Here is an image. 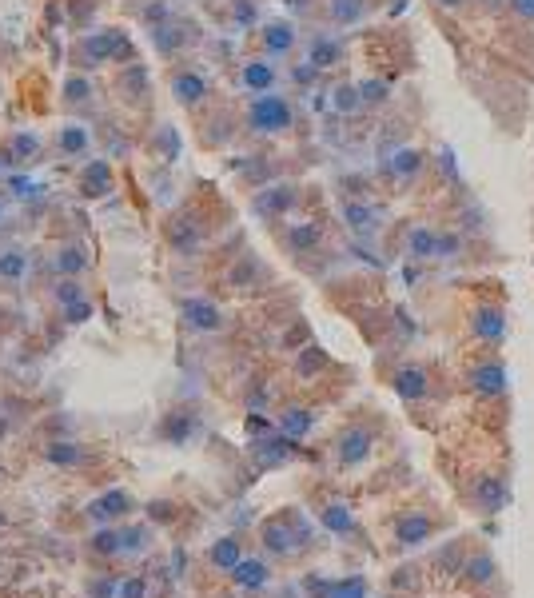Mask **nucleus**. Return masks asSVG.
<instances>
[{"mask_svg": "<svg viewBox=\"0 0 534 598\" xmlns=\"http://www.w3.org/2000/svg\"><path fill=\"white\" fill-rule=\"evenodd\" d=\"M291 120H295V112H291V104H287V96H275V92H260L252 104H248V124H252V132H264V136H279V132H287L291 128Z\"/></svg>", "mask_w": 534, "mask_h": 598, "instance_id": "obj_1", "label": "nucleus"}, {"mask_svg": "<svg viewBox=\"0 0 534 598\" xmlns=\"http://www.w3.org/2000/svg\"><path fill=\"white\" fill-rule=\"evenodd\" d=\"M339 216H343V224H347L355 236H363V240H371V236L383 228V208L371 204V200H343Z\"/></svg>", "mask_w": 534, "mask_h": 598, "instance_id": "obj_2", "label": "nucleus"}, {"mask_svg": "<svg viewBox=\"0 0 534 598\" xmlns=\"http://www.w3.org/2000/svg\"><path fill=\"white\" fill-rule=\"evenodd\" d=\"M375 447V435L367 427H347L339 439H335V463L339 467H359Z\"/></svg>", "mask_w": 534, "mask_h": 598, "instance_id": "obj_3", "label": "nucleus"}, {"mask_svg": "<svg viewBox=\"0 0 534 598\" xmlns=\"http://www.w3.org/2000/svg\"><path fill=\"white\" fill-rule=\"evenodd\" d=\"M311 543V531H295V527H287V523H279V519H271L264 523V547L271 555H279V559H287V555H295L299 547H307Z\"/></svg>", "mask_w": 534, "mask_h": 598, "instance_id": "obj_4", "label": "nucleus"}, {"mask_svg": "<svg viewBox=\"0 0 534 598\" xmlns=\"http://www.w3.org/2000/svg\"><path fill=\"white\" fill-rule=\"evenodd\" d=\"M391 387H395V395H399L403 403H423V399L431 395V375H427V367L407 363V367H399V371H395Z\"/></svg>", "mask_w": 534, "mask_h": 598, "instance_id": "obj_5", "label": "nucleus"}, {"mask_svg": "<svg viewBox=\"0 0 534 598\" xmlns=\"http://www.w3.org/2000/svg\"><path fill=\"white\" fill-rule=\"evenodd\" d=\"M423 168H427V156H423L419 148H395V152L383 160V172H387L395 184H411Z\"/></svg>", "mask_w": 534, "mask_h": 598, "instance_id": "obj_6", "label": "nucleus"}, {"mask_svg": "<svg viewBox=\"0 0 534 598\" xmlns=\"http://www.w3.org/2000/svg\"><path fill=\"white\" fill-rule=\"evenodd\" d=\"M471 335L483 343H503L507 339V311L503 307H475L471 311Z\"/></svg>", "mask_w": 534, "mask_h": 598, "instance_id": "obj_7", "label": "nucleus"}, {"mask_svg": "<svg viewBox=\"0 0 534 598\" xmlns=\"http://www.w3.org/2000/svg\"><path fill=\"white\" fill-rule=\"evenodd\" d=\"M407 260H415V264L439 260V228H427V224L411 228L407 232Z\"/></svg>", "mask_w": 534, "mask_h": 598, "instance_id": "obj_8", "label": "nucleus"}, {"mask_svg": "<svg viewBox=\"0 0 534 598\" xmlns=\"http://www.w3.org/2000/svg\"><path fill=\"white\" fill-rule=\"evenodd\" d=\"M507 499H511V491H507V479H503V475H483V479H475V503H479L487 515L503 511Z\"/></svg>", "mask_w": 534, "mask_h": 598, "instance_id": "obj_9", "label": "nucleus"}, {"mask_svg": "<svg viewBox=\"0 0 534 598\" xmlns=\"http://www.w3.org/2000/svg\"><path fill=\"white\" fill-rule=\"evenodd\" d=\"M184 323L192 327V331H216L220 323H224V315H220V307L212 303V299H188L184 303Z\"/></svg>", "mask_w": 534, "mask_h": 598, "instance_id": "obj_10", "label": "nucleus"}, {"mask_svg": "<svg viewBox=\"0 0 534 598\" xmlns=\"http://www.w3.org/2000/svg\"><path fill=\"white\" fill-rule=\"evenodd\" d=\"M260 44H264L267 56H287L295 48V28L287 20H267L260 28Z\"/></svg>", "mask_w": 534, "mask_h": 598, "instance_id": "obj_11", "label": "nucleus"}, {"mask_svg": "<svg viewBox=\"0 0 534 598\" xmlns=\"http://www.w3.org/2000/svg\"><path fill=\"white\" fill-rule=\"evenodd\" d=\"M395 539H399V547H423V543L431 539V519H427L423 511L403 515V519L395 523Z\"/></svg>", "mask_w": 534, "mask_h": 598, "instance_id": "obj_12", "label": "nucleus"}, {"mask_svg": "<svg viewBox=\"0 0 534 598\" xmlns=\"http://www.w3.org/2000/svg\"><path fill=\"white\" fill-rule=\"evenodd\" d=\"M339 60H343V40H335V36H315V40L307 44V64H311V68L327 72V68H335Z\"/></svg>", "mask_w": 534, "mask_h": 598, "instance_id": "obj_13", "label": "nucleus"}, {"mask_svg": "<svg viewBox=\"0 0 534 598\" xmlns=\"http://www.w3.org/2000/svg\"><path fill=\"white\" fill-rule=\"evenodd\" d=\"M275 80H279V72H275V64L271 60H248L244 68H240V84L248 88V92H271L275 88Z\"/></svg>", "mask_w": 534, "mask_h": 598, "instance_id": "obj_14", "label": "nucleus"}, {"mask_svg": "<svg viewBox=\"0 0 534 598\" xmlns=\"http://www.w3.org/2000/svg\"><path fill=\"white\" fill-rule=\"evenodd\" d=\"M471 387L479 395H503L507 391V367L503 363H479L471 371Z\"/></svg>", "mask_w": 534, "mask_h": 598, "instance_id": "obj_15", "label": "nucleus"}, {"mask_svg": "<svg viewBox=\"0 0 534 598\" xmlns=\"http://www.w3.org/2000/svg\"><path fill=\"white\" fill-rule=\"evenodd\" d=\"M232 579H236L240 591H264L267 583H271V567H267L264 559H240V567L232 571Z\"/></svg>", "mask_w": 534, "mask_h": 598, "instance_id": "obj_16", "label": "nucleus"}, {"mask_svg": "<svg viewBox=\"0 0 534 598\" xmlns=\"http://www.w3.org/2000/svg\"><path fill=\"white\" fill-rule=\"evenodd\" d=\"M291 204H295V188L291 184H275V188H264L256 196V212L260 216H283Z\"/></svg>", "mask_w": 534, "mask_h": 598, "instance_id": "obj_17", "label": "nucleus"}, {"mask_svg": "<svg viewBox=\"0 0 534 598\" xmlns=\"http://www.w3.org/2000/svg\"><path fill=\"white\" fill-rule=\"evenodd\" d=\"M128 507H132V499H128L124 491H104L100 499L88 503V515H92L96 523H108V519H120Z\"/></svg>", "mask_w": 534, "mask_h": 598, "instance_id": "obj_18", "label": "nucleus"}, {"mask_svg": "<svg viewBox=\"0 0 534 598\" xmlns=\"http://www.w3.org/2000/svg\"><path fill=\"white\" fill-rule=\"evenodd\" d=\"M367 0H327V20L335 24V28H351V24H359L363 16H367Z\"/></svg>", "mask_w": 534, "mask_h": 598, "instance_id": "obj_19", "label": "nucleus"}, {"mask_svg": "<svg viewBox=\"0 0 534 598\" xmlns=\"http://www.w3.org/2000/svg\"><path fill=\"white\" fill-rule=\"evenodd\" d=\"M172 92H176L180 104H196V100L208 92V80H204L200 72H176V76H172Z\"/></svg>", "mask_w": 534, "mask_h": 598, "instance_id": "obj_20", "label": "nucleus"}, {"mask_svg": "<svg viewBox=\"0 0 534 598\" xmlns=\"http://www.w3.org/2000/svg\"><path fill=\"white\" fill-rule=\"evenodd\" d=\"M208 559H212V567H216V571H228V575H232V571L240 567V559H244V547H240V539H232V535H228V539L212 543V555H208Z\"/></svg>", "mask_w": 534, "mask_h": 598, "instance_id": "obj_21", "label": "nucleus"}, {"mask_svg": "<svg viewBox=\"0 0 534 598\" xmlns=\"http://www.w3.org/2000/svg\"><path fill=\"white\" fill-rule=\"evenodd\" d=\"M311 427H315V415H311L307 407H291V411L279 415V431H283L287 439H303Z\"/></svg>", "mask_w": 534, "mask_h": 598, "instance_id": "obj_22", "label": "nucleus"}, {"mask_svg": "<svg viewBox=\"0 0 534 598\" xmlns=\"http://www.w3.org/2000/svg\"><path fill=\"white\" fill-rule=\"evenodd\" d=\"M319 519H323V527H327L331 535H351V531H355V515H351L347 503H327Z\"/></svg>", "mask_w": 534, "mask_h": 598, "instance_id": "obj_23", "label": "nucleus"}, {"mask_svg": "<svg viewBox=\"0 0 534 598\" xmlns=\"http://www.w3.org/2000/svg\"><path fill=\"white\" fill-rule=\"evenodd\" d=\"M88 52L100 60V56H124L128 52V40L120 32H108V36H92L88 40Z\"/></svg>", "mask_w": 534, "mask_h": 598, "instance_id": "obj_24", "label": "nucleus"}, {"mask_svg": "<svg viewBox=\"0 0 534 598\" xmlns=\"http://www.w3.org/2000/svg\"><path fill=\"white\" fill-rule=\"evenodd\" d=\"M315 244H319V224H291V232H287L291 252H311Z\"/></svg>", "mask_w": 534, "mask_h": 598, "instance_id": "obj_25", "label": "nucleus"}, {"mask_svg": "<svg viewBox=\"0 0 534 598\" xmlns=\"http://www.w3.org/2000/svg\"><path fill=\"white\" fill-rule=\"evenodd\" d=\"M463 575H467L471 583H479V587H483V583H491V579L499 575V567H495V559H491V555H471V559H467V567H463Z\"/></svg>", "mask_w": 534, "mask_h": 598, "instance_id": "obj_26", "label": "nucleus"}, {"mask_svg": "<svg viewBox=\"0 0 534 598\" xmlns=\"http://www.w3.org/2000/svg\"><path fill=\"white\" fill-rule=\"evenodd\" d=\"M359 96H363V108H379L391 100V84L387 80H359Z\"/></svg>", "mask_w": 534, "mask_h": 598, "instance_id": "obj_27", "label": "nucleus"}, {"mask_svg": "<svg viewBox=\"0 0 534 598\" xmlns=\"http://www.w3.org/2000/svg\"><path fill=\"white\" fill-rule=\"evenodd\" d=\"M331 108H335V112H359V108H363L359 84H339V88L331 92Z\"/></svg>", "mask_w": 534, "mask_h": 598, "instance_id": "obj_28", "label": "nucleus"}, {"mask_svg": "<svg viewBox=\"0 0 534 598\" xmlns=\"http://www.w3.org/2000/svg\"><path fill=\"white\" fill-rule=\"evenodd\" d=\"M44 459L60 463V467H76V463H84V451L76 443H52V447H44Z\"/></svg>", "mask_w": 534, "mask_h": 598, "instance_id": "obj_29", "label": "nucleus"}, {"mask_svg": "<svg viewBox=\"0 0 534 598\" xmlns=\"http://www.w3.org/2000/svg\"><path fill=\"white\" fill-rule=\"evenodd\" d=\"M323 598H367V583H363L359 575H351V579H339V583H327Z\"/></svg>", "mask_w": 534, "mask_h": 598, "instance_id": "obj_30", "label": "nucleus"}, {"mask_svg": "<svg viewBox=\"0 0 534 598\" xmlns=\"http://www.w3.org/2000/svg\"><path fill=\"white\" fill-rule=\"evenodd\" d=\"M60 148H64V152H84V148H88V128L68 124V128L60 132Z\"/></svg>", "mask_w": 534, "mask_h": 598, "instance_id": "obj_31", "label": "nucleus"}, {"mask_svg": "<svg viewBox=\"0 0 534 598\" xmlns=\"http://www.w3.org/2000/svg\"><path fill=\"white\" fill-rule=\"evenodd\" d=\"M104 184H108V164H104V160H96V164L84 172V188H88V196H100V192H104Z\"/></svg>", "mask_w": 534, "mask_h": 598, "instance_id": "obj_32", "label": "nucleus"}, {"mask_svg": "<svg viewBox=\"0 0 534 598\" xmlns=\"http://www.w3.org/2000/svg\"><path fill=\"white\" fill-rule=\"evenodd\" d=\"M148 531H120V555H136V551H148Z\"/></svg>", "mask_w": 534, "mask_h": 598, "instance_id": "obj_33", "label": "nucleus"}, {"mask_svg": "<svg viewBox=\"0 0 534 598\" xmlns=\"http://www.w3.org/2000/svg\"><path fill=\"white\" fill-rule=\"evenodd\" d=\"M463 252V236L459 232H439V260H455Z\"/></svg>", "mask_w": 534, "mask_h": 598, "instance_id": "obj_34", "label": "nucleus"}, {"mask_svg": "<svg viewBox=\"0 0 534 598\" xmlns=\"http://www.w3.org/2000/svg\"><path fill=\"white\" fill-rule=\"evenodd\" d=\"M56 264H60V272H68V276H76V272H84V264H88V260H84V252H80V248H64Z\"/></svg>", "mask_w": 534, "mask_h": 598, "instance_id": "obj_35", "label": "nucleus"}, {"mask_svg": "<svg viewBox=\"0 0 534 598\" xmlns=\"http://www.w3.org/2000/svg\"><path fill=\"white\" fill-rule=\"evenodd\" d=\"M0 276H4V280L24 276V256H20V252H4V256H0Z\"/></svg>", "mask_w": 534, "mask_h": 598, "instance_id": "obj_36", "label": "nucleus"}, {"mask_svg": "<svg viewBox=\"0 0 534 598\" xmlns=\"http://www.w3.org/2000/svg\"><path fill=\"white\" fill-rule=\"evenodd\" d=\"M92 547H96L100 555H120V531H100V535L92 539Z\"/></svg>", "mask_w": 534, "mask_h": 598, "instance_id": "obj_37", "label": "nucleus"}, {"mask_svg": "<svg viewBox=\"0 0 534 598\" xmlns=\"http://www.w3.org/2000/svg\"><path fill=\"white\" fill-rule=\"evenodd\" d=\"M64 315H68V323H84L92 315V307H88V299H76V303L64 307Z\"/></svg>", "mask_w": 534, "mask_h": 598, "instance_id": "obj_38", "label": "nucleus"}, {"mask_svg": "<svg viewBox=\"0 0 534 598\" xmlns=\"http://www.w3.org/2000/svg\"><path fill=\"white\" fill-rule=\"evenodd\" d=\"M144 595H148V583H144L140 575H132V579L120 587V598H144Z\"/></svg>", "mask_w": 534, "mask_h": 598, "instance_id": "obj_39", "label": "nucleus"}, {"mask_svg": "<svg viewBox=\"0 0 534 598\" xmlns=\"http://www.w3.org/2000/svg\"><path fill=\"white\" fill-rule=\"evenodd\" d=\"M507 8H511L523 24H534V0H507Z\"/></svg>", "mask_w": 534, "mask_h": 598, "instance_id": "obj_40", "label": "nucleus"}, {"mask_svg": "<svg viewBox=\"0 0 534 598\" xmlns=\"http://www.w3.org/2000/svg\"><path fill=\"white\" fill-rule=\"evenodd\" d=\"M319 367H323V355H319V351L311 347V351H307V355L299 359V375H315Z\"/></svg>", "mask_w": 534, "mask_h": 598, "instance_id": "obj_41", "label": "nucleus"}, {"mask_svg": "<svg viewBox=\"0 0 534 598\" xmlns=\"http://www.w3.org/2000/svg\"><path fill=\"white\" fill-rule=\"evenodd\" d=\"M56 299H60V303H76V299H84V292H80V284H76V280H68V284H60Z\"/></svg>", "mask_w": 534, "mask_h": 598, "instance_id": "obj_42", "label": "nucleus"}, {"mask_svg": "<svg viewBox=\"0 0 534 598\" xmlns=\"http://www.w3.org/2000/svg\"><path fill=\"white\" fill-rule=\"evenodd\" d=\"M92 595H96V598H116V595H120V587H116V579H100V583L92 587Z\"/></svg>", "mask_w": 534, "mask_h": 598, "instance_id": "obj_43", "label": "nucleus"}, {"mask_svg": "<svg viewBox=\"0 0 534 598\" xmlns=\"http://www.w3.org/2000/svg\"><path fill=\"white\" fill-rule=\"evenodd\" d=\"M12 152L32 156V152H36V136H16V140H12Z\"/></svg>", "mask_w": 534, "mask_h": 598, "instance_id": "obj_44", "label": "nucleus"}, {"mask_svg": "<svg viewBox=\"0 0 534 598\" xmlns=\"http://www.w3.org/2000/svg\"><path fill=\"white\" fill-rule=\"evenodd\" d=\"M471 0H431V8H439V12H463Z\"/></svg>", "mask_w": 534, "mask_h": 598, "instance_id": "obj_45", "label": "nucleus"}, {"mask_svg": "<svg viewBox=\"0 0 534 598\" xmlns=\"http://www.w3.org/2000/svg\"><path fill=\"white\" fill-rule=\"evenodd\" d=\"M68 92H72L76 100H84V92H88V84H84V80H72V84H68Z\"/></svg>", "mask_w": 534, "mask_h": 598, "instance_id": "obj_46", "label": "nucleus"}, {"mask_svg": "<svg viewBox=\"0 0 534 598\" xmlns=\"http://www.w3.org/2000/svg\"><path fill=\"white\" fill-rule=\"evenodd\" d=\"M283 4L295 8V12H307V8H311V0H283Z\"/></svg>", "mask_w": 534, "mask_h": 598, "instance_id": "obj_47", "label": "nucleus"}, {"mask_svg": "<svg viewBox=\"0 0 534 598\" xmlns=\"http://www.w3.org/2000/svg\"><path fill=\"white\" fill-rule=\"evenodd\" d=\"M0 216H4V208H0Z\"/></svg>", "mask_w": 534, "mask_h": 598, "instance_id": "obj_48", "label": "nucleus"}]
</instances>
